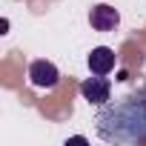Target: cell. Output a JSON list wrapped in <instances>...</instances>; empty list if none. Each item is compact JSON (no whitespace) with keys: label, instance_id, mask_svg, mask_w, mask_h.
I'll return each instance as SVG.
<instances>
[{"label":"cell","instance_id":"obj_4","mask_svg":"<svg viewBox=\"0 0 146 146\" xmlns=\"http://www.w3.org/2000/svg\"><path fill=\"white\" fill-rule=\"evenodd\" d=\"M89 23H92V29H95V32H112V29L120 23V15H117V9H115V6L100 3V6H95V9H92Z\"/></svg>","mask_w":146,"mask_h":146},{"label":"cell","instance_id":"obj_3","mask_svg":"<svg viewBox=\"0 0 146 146\" xmlns=\"http://www.w3.org/2000/svg\"><path fill=\"white\" fill-rule=\"evenodd\" d=\"M29 80H32V86H37V89H52V86L60 80V72H57V66H54L52 60H32V66H29Z\"/></svg>","mask_w":146,"mask_h":146},{"label":"cell","instance_id":"obj_1","mask_svg":"<svg viewBox=\"0 0 146 146\" xmlns=\"http://www.w3.org/2000/svg\"><path fill=\"white\" fill-rule=\"evenodd\" d=\"M95 126L100 140L106 143H146V86L115 103H103L95 117Z\"/></svg>","mask_w":146,"mask_h":146},{"label":"cell","instance_id":"obj_2","mask_svg":"<svg viewBox=\"0 0 146 146\" xmlns=\"http://www.w3.org/2000/svg\"><path fill=\"white\" fill-rule=\"evenodd\" d=\"M80 95H83L89 103L103 106V103H109V98H112V83H109V78H106V75L86 78V80L80 83Z\"/></svg>","mask_w":146,"mask_h":146},{"label":"cell","instance_id":"obj_5","mask_svg":"<svg viewBox=\"0 0 146 146\" xmlns=\"http://www.w3.org/2000/svg\"><path fill=\"white\" fill-rule=\"evenodd\" d=\"M86 63H89L92 75H109V72L115 69V52L109 46H98V49H92V54L86 57Z\"/></svg>","mask_w":146,"mask_h":146}]
</instances>
